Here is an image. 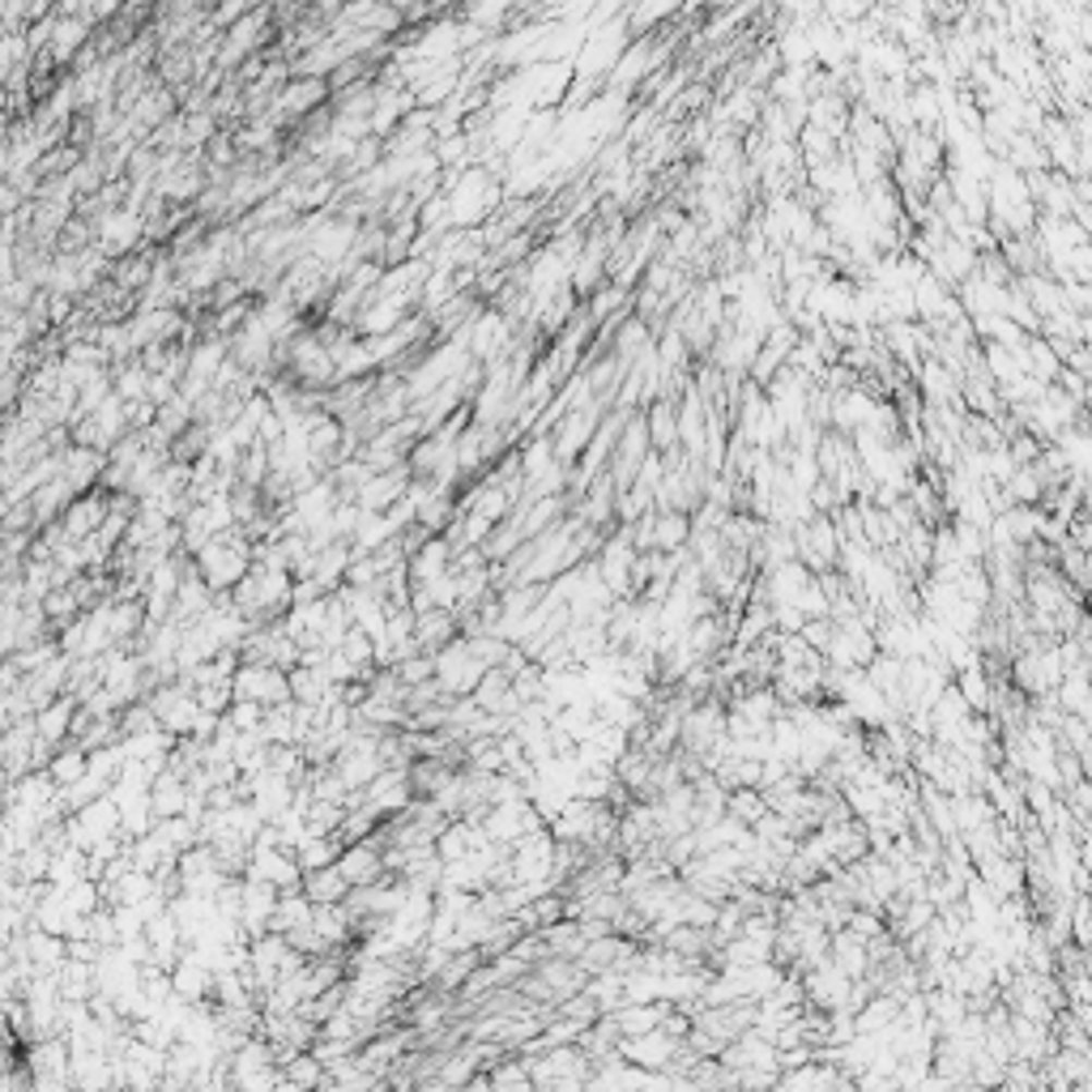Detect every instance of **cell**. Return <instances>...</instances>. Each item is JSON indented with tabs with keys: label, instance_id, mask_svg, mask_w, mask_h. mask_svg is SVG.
Masks as SVG:
<instances>
[{
	"label": "cell",
	"instance_id": "277c9868",
	"mask_svg": "<svg viewBox=\"0 0 1092 1092\" xmlns=\"http://www.w3.org/2000/svg\"><path fill=\"white\" fill-rule=\"evenodd\" d=\"M688 1038H675L670 1029H648V1033H632V1038H619V1054L636 1067H648V1071H670L679 1049H683Z\"/></svg>",
	"mask_w": 1092,
	"mask_h": 1092
},
{
	"label": "cell",
	"instance_id": "8fae6325",
	"mask_svg": "<svg viewBox=\"0 0 1092 1092\" xmlns=\"http://www.w3.org/2000/svg\"><path fill=\"white\" fill-rule=\"evenodd\" d=\"M51 773V781L64 790V786H73V781H82L86 777V768H90V751L86 747H77V743H64V747H56L51 751V760L44 764Z\"/></svg>",
	"mask_w": 1092,
	"mask_h": 1092
},
{
	"label": "cell",
	"instance_id": "5b68a950",
	"mask_svg": "<svg viewBox=\"0 0 1092 1092\" xmlns=\"http://www.w3.org/2000/svg\"><path fill=\"white\" fill-rule=\"evenodd\" d=\"M338 866H342V875H347L354 888H367V884H380L385 875H393L389 862H385V841L380 837L350 841L342 849V858H338Z\"/></svg>",
	"mask_w": 1092,
	"mask_h": 1092
},
{
	"label": "cell",
	"instance_id": "9c48e42d",
	"mask_svg": "<svg viewBox=\"0 0 1092 1092\" xmlns=\"http://www.w3.org/2000/svg\"><path fill=\"white\" fill-rule=\"evenodd\" d=\"M350 884L347 875H342V866L333 862V866H320V871H303V893L312 896L316 905H338V900H347L350 896Z\"/></svg>",
	"mask_w": 1092,
	"mask_h": 1092
},
{
	"label": "cell",
	"instance_id": "30bf717a",
	"mask_svg": "<svg viewBox=\"0 0 1092 1092\" xmlns=\"http://www.w3.org/2000/svg\"><path fill=\"white\" fill-rule=\"evenodd\" d=\"M316 918V900L303 893V888H291V893L278 896V909H274V922H269V931H282V935H291L299 926H307Z\"/></svg>",
	"mask_w": 1092,
	"mask_h": 1092
},
{
	"label": "cell",
	"instance_id": "3957f363",
	"mask_svg": "<svg viewBox=\"0 0 1092 1092\" xmlns=\"http://www.w3.org/2000/svg\"><path fill=\"white\" fill-rule=\"evenodd\" d=\"M231 683H235L240 700H260L265 708L291 700V670H282L274 662H240V670H235Z\"/></svg>",
	"mask_w": 1092,
	"mask_h": 1092
},
{
	"label": "cell",
	"instance_id": "7a4b0ae2",
	"mask_svg": "<svg viewBox=\"0 0 1092 1092\" xmlns=\"http://www.w3.org/2000/svg\"><path fill=\"white\" fill-rule=\"evenodd\" d=\"M487 670H492V666L470 648V636H465V632L436 653V683H440V692L452 695V700H457V695H474V688L483 683Z\"/></svg>",
	"mask_w": 1092,
	"mask_h": 1092
},
{
	"label": "cell",
	"instance_id": "7c38bea8",
	"mask_svg": "<svg viewBox=\"0 0 1092 1092\" xmlns=\"http://www.w3.org/2000/svg\"><path fill=\"white\" fill-rule=\"evenodd\" d=\"M688 517L683 512H666V517H653V550H683L688 543Z\"/></svg>",
	"mask_w": 1092,
	"mask_h": 1092
},
{
	"label": "cell",
	"instance_id": "52a82bcc",
	"mask_svg": "<svg viewBox=\"0 0 1092 1092\" xmlns=\"http://www.w3.org/2000/svg\"><path fill=\"white\" fill-rule=\"evenodd\" d=\"M77 708H82V700L73 692L56 695L48 700L39 713H35V726H39V739L48 747H64L73 743V721H77Z\"/></svg>",
	"mask_w": 1092,
	"mask_h": 1092
},
{
	"label": "cell",
	"instance_id": "ba28073f",
	"mask_svg": "<svg viewBox=\"0 0 1092 1092\" xmlns=\"http://www.w3.org/2000/svg\"><path fill=\"white\" fill-rule=\"evenodd\" d=\"M837 555H841V538H837V530H833L828 517H824V521H811V530L798 534V559H802L811 572H828V568L837 563Z\"/></svg>",
	"mask_w": 1092,
	"mask_h": 1092
},
{
	"label": "cell",
	"instance_id": "8992f818",
	"mask_svg": "<svg viewBox=\"0 0 1092 1092\" xmlns=\"http://www.w3.org/2000/svg\"><path fill=\"white\" fill-rule=\"evenodd\" d=\"M214 982H218V969L201 956L197 947H189L180 960H175V969H171V986L180 998H189V1003H209L214 998Z\"/></svg>",
	"mask_w": 1092,
	"mask_h": 1092
},
{
	"label": "cell",
	"instance_id": "6da1fadb",
	"mask_svg": "<svg viewBox=\"0 0 1092 1092\" xmlns=\"http://www.w3.org/2000/svg\"><path fill=\"white\" fill-rule=\"evenodd\" d=\"M197 568L201 577L209 581V590L214 594H231L244 577L252 572V563H256V546L244 538V530L235 534V530H227L222 538H214L209 546H201L197 555Z\"/></svg>",
	"mask_w": 1092,
	"mask_h": 1092
}]
</instances>
